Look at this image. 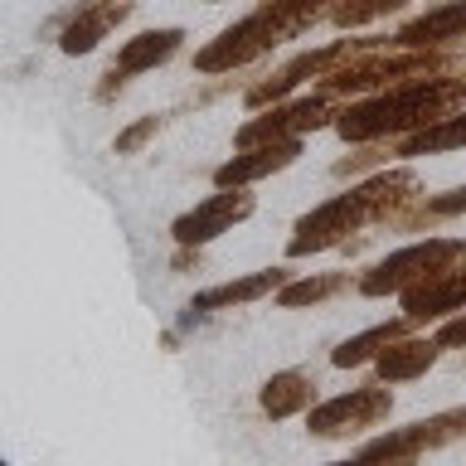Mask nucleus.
I'll return each instance as SVG.
<instances>
[{
  "instance_id": "f257e3e1",
  "label": "nucleus",
  "mask_w": 466,
  "mask_h": 466,
  "mask_svg": "<svg viewBox=\"0 0 466 466\" xmlns=\"http://www.w3.org/2000/svg\"><path fill=\"white\" fill-rule=\"evenodd\" d=\"M466 83H447V78H428L422 87H408V93L364 102V107L340 116V137L345 141H370V137H389V131L403 127H432L461 102Z\"/></svg>"
},
{
  "instance_id": "f03ea898",
  "label": "nucleus",
  "mask_w": 466,
  "mask_h": 466,
  "mask_svg": "<svg viewBox=\"0 0 466 466\" xmlns=\"http://www.w3.org/2000/svg\"><path fill=\"white\" fill-rule=\"evenodd\" d=\"M466 258V243H418V248H403L393 253L389 262L364 277V291H399L408 282H428L437 272H451V262Z\"/></svg>"
},
{
  "instance_id": "7ed1b4c3",
  "label": "nucleus",
  "mask_w": 466,
  "mask_h": 466,
  "mask_svg": "<svg viewBox=\"0 0 466 466\" xmlns=\"http://www.w3.org/2000/svg\"><path fill=\"white\" fill-rule=\"evenodd\" d=\"M248 214H253V199H248L243 189H233V195L224 189V195L204 199V204H195L189 214H180V218H175V238H180L185 248H189V243L199 248V243L218 238V233H224V228H233V224H238V218H248Z\"/></svg>"
},
{
  "instance_id": "20e7f679",
  "label": "nucleus",
  "mask_w": 466,
  "mask_h": 466,
  "mask_svg": "<svg viewBox=\"0 0 466 466\" xmlns=\"http://www.w3.org/2000/svg\"><path fill=\"white\" fill-rule=\"evenodd\" d=\"M297 160V137H287V141H262L258 151H248V156H233L228 166H218V189H238V185H248V180H258V175H268V170H282V166H291Z\"/></svg>"
},
{
  "instance_id": "39448f33",
  "label": "nucleus",
  "mask_w": 466,
  "mask_h": 466,
  "mask_svg": "<svg viewBox=\"0 0 466 466\" xmlns=\"http://www.w3.org/2000/svg\"><path fill=\"white\" fill-rule=\"evenodd\" d=\"M447 39H466V0H451V5L428 10L422 20H413L399 35V44H408V49H422V44H447Z\"/></svg>"
},
{
  "instance_id": "423d86ee",
  "label": "nucleus",
  "mask_w": 466,
  "mask_h": 466,
  "mask_svg": "<svg viewBox=\"0 0 466 466\" xmlns=\"http://www.w3.org/2000/svg\"><path fill=\"white\" fill-rule=\"evenodd\" d=\"M180 29H151V35H141V39H131L122 54H116V73H141V68H156V64H166V58L180 49Z\"/></svg>"
},
{
  "instance_id": "0eeeda50",
  "label": "nucleus",
  "mask_w": 466,
  "mask_h": 466,
  "mask_svg": "<svg viewBox=\"0 0 466 466\" xmlns=\"http://www.w3.org/2000/svg\"><path fill=\"white\" fill-rule=\"evenodd\" d=\"M451 146H466V116H442V122L413 131L403 141V156H428V151H451Z\"/></svg>"
},
{
  "instance_id": "6e6552de",
  "label": "nucleus",
  "mask_w": 466,
  "mask_h": 466,
  "mask_svg": "<svg viewBox=\"0 0 466 466\" xmlns=\"http://www.w3.org/2000/svg\"><path fill=\"white\" fill-rule=\"evenodd\" d=\"M277 282H282V272H258V277H243V282L214 287V291H204V297H195V311H209V306H233V301H253V297H262V291H272Z\"/></svg>"
},
{
  "instance_id": "1a4fd4ad",
  "label": "nucleus",
  "mask_w": 466,
  "mask_h": 466,
  "mask_svg": "<svg viewBox=\"0 0 466 466\" xmlns=\"http://www.w3.org/2000/svg\"><path fill=\"white\" fill-rule=\"evenodd\" d=\"M422 364H432V345H399V350H389V355L379 360V370H384L389 379H403V374H418Z\"/></svg>"
},
{
  "instance_id": "9d476101",
  "label": "nucleus",
  "mask_w": 466,
  "mask_h": 466,
  "mask_svg": "<svg viewBox=\"0 0 466 466\" xmlns=\"http://www.w3.org/2000/svg\"><path fill=\"white\" fill-rule=\"evenodd\" d=\"M393 335H399V326H374V330H364L360 340H345L340 350H335V364H360L364 355H374V345H389Z\"/></svg>"
},
{
  "instance_id": "9b49d317",
  "label": "nucleus",
  "mask_w": 466,
  "mask_h": 466,
  "mask_svg": "<svg viewBox=\"0 0 466 466\" xmlns=\"http://www.w3.org/2000/svg\"><path fill=\"white\" fill-rule=\"evenodd\" d=\"M340 287H345V277H316V282H297V287H287V291H282V306L320 301V297H330V291H340Z\"/></svg>"
},
{
  "instance_id": "f8f14e48",
  "label": "nucleus",
  "mask_w": 466,
  "mask_h": 466,
  "mask_svg": "<svg viewBox=\"0 0 466 466\" xmlns=\"http://www.w3.org/2000/svg\"><path fill=\"white\" fill-rule=\"evenodd\" d=\"M160 122H156V116H146V122L141 127H131V131H122V137H116V151H137V146L146 141V137H151V131H156Z\"/></svg>"
},
{
  "instance_id": "ddd939ff",
  "label": "nucleus",
  "mask_w": 466,
  "mask_h": 466,
  "mask_svg": "<svg viewBox=\"0 0 466 466\" xmlns=\"http://www.w3.org/2000/svg\"><path fill=\"white\" fill-rule=\"evenodd\" d=\"M466 209V189H457V195H447V199H432L428 204V214H461Z\"/></svg>"
}]
</instances>
